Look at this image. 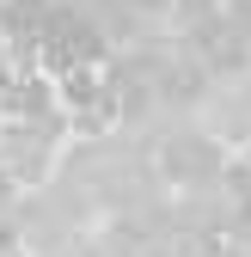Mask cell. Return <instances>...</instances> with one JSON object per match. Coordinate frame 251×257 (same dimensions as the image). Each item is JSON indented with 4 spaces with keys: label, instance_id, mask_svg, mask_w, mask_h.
I'll return each instance as SVG.
<instances>
[{
    "label": "cell",
    "instance_id": "2",
    "mask_svg": "<svg viewBox=\"0 0 251 257\" xmlns=\"http://www.w3.org/2000/svg\"><path fill=\"white\" fill-rule=\"evenodd\" d=\"M202 128L221 141H245L251 147V68H233V74H214L202 104H196Z\"/></svg>",
    "mask_w": 251,
    "mask_h": 257
},
{
    "label": "cell",
    "instance_id": "1",
    "mask_svg": "<svg viewBox=\"0 0 251 257\" xmlns=\"http://www.w3.org/2000/svg\"><path fill=\"white\" fill-rule=\"evenodd\" d=\"M153 166H160L166 190H178V196H208V190H221L233 159H227V141L208 135L202 122H172L160 141H153Z\"/></svg>",
    "mask_w": 251,
    "mask_h": 257
}]
</instances>
